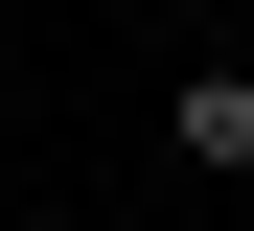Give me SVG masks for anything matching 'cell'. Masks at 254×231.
I'll use <instances>...</instances> for the list:
<instances>
[{
  "label": "cell",
  "instance_id": "cell-1",
  "mask_svg": "<svg viewBox=\"0 0 254 231\" xmlns=\"http://www.w3.org/2000/svg\"><path fill=\"white\" fill-rule=\"evenodd\" d=\"M162 139H185V162H254V70H185V92H162Z\"/></svg>",
  "mask_w": 254,
  "mask_h": 231
}]
</instances>
